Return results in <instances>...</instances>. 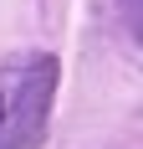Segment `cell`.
Here are the masks:
<instances>
[{"label": "cell", "instance_id": "obj_1", "mask_svg": "<svg viewBox=\"0 0 143 149\" xmlns=\"http://www.w3.org/2000/svg\"><path fill=\"white\" fill-rule=\"evenodd\" d=\"M56 93V57H21L0 67V149H41Z\"/></svg>", "mask_w": 143, "mask_h": 149}]
</instances>
